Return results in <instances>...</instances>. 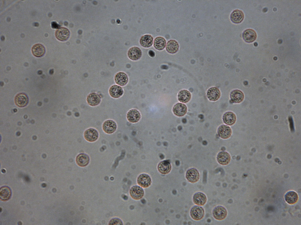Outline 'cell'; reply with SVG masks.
Returning <instances> with one entry per match:
<instances>
[{"instance_id": "18", "label": "cell", "mask_w": 301, "mask_h": 225, "mask_svg": "<svg viewBox=\"0 0 301 225\" xmlns=\"http://www.w3.org/2000/svg\"><path fill=\"white\" fill-rule=\"evenodd\" d=\"M109 92L110 95L115 98H118L121 96L123 93L122 88L119 86L114 85L110 88Z\"/></svg>"}, {"instance_id": "8", "label": "cell", "mask_w": 301, "mask_h": 225, "mask_svg": "<svg viewBox=\"0 0 301 225\" xmlns=\"http://www.w3.org/2000/svg\"><path fill=\"white\" fill-rule=\"evenodd\" d=\"M129 193L132 198L135 200H139L143 196L144 192L142 188L138 186H134L130 189Z\"/></svg>"}, {"instance_id": "12", "label": "cell", "mask_w": 301, "mask_h": 225, "mask_svg": "<svg viewBox=\"0 0 301 225\" xmlns=\"http://www.w3.org/2000/svg\"><path fill=\"white\" fill-rule=\"evenodd\" d=\"M221 95V93L219 89L216 87L210 88L207 92V96L211 101H215L218 100Z\"/></svg>"}, {"instance_id": "15", "label": "cell", "mask_w": 301, "mask_h": 225, "mask_svg": "<svg viewBox=\"0 0 301 225\" xmlns=\"http://www.w3.org/2000/svg\"><path fill=\"white\" fill-rule=\"evenodd\" d=\"M141 117V114L139 111L135 109L130 110L127 114L128 120L132 123L138 122L140 119Z\"/></svg>"}, {"instance_id": "24", "label": "cell", "mask_w": 301, "mask_h": 225, "mask_svg": "<svg viewBox=\"0 0 301 225\" xmlns=\"http://www.w3.org/2000/svg\"><path fill=\"white\" fill-rule=\"evenodd\" d=\"M158 171L163 174H166L170 172L171 169V165L167 160L161 162L157 166Z\"/></svg>"}, {"instance_id": "25", "label": "cell", "mask_w": 301, "mask_h": 225, "mask_svg": "<svg viewBox=\"0 0 301 225\" xmlns=\"http://www.w3.org/2000/svg\"><path fill=\"white\" fill-rule=\"evenodd\" d=\"M76 160V164L79 166L84 167L88 164L89 161V158L87 154L81 153L77 156Z\"/></svg>"}, {"instance_id": "31", "label": "cell", "mask_w": 301, "mask_h": 225, "mask_svg": "<svg viewBox=\"0 0 301 225\" xmlns=\"http://www.w3.org/2000/svg\"><path fill=\"white\" fill-rule=\"evenodd\" d=\"M166 44V40L163 37H158L154 39V46L157 50H161L163 49L165 47Z\"/></svg>"}, {"instance_id": "9", "label": "cell", "mask_w": 301, "mask_h": 225, "mask_svg": "<svg viewBox=\"0 0 301 225\" xmlns=\"http://www.w3.org/2000/svg\"><path fill=\"white\" fill-rule=\"evenodd\" d=\"M231 159L229 154L225 151L219 153L217 156V160L219 164L222 165H226L229 164Z\"/></svg>"}, {"instance_id": "13", "label": "cell", "mask_w": 301, "mask_h": 225, "mask_svg": "<svg viewBox=\"0 0 301 225\" xmlns=\"http://www.w3.org/2000/svg\"><path fill=\"white\" fill-rule=\"evenodd\" d=\"M86 101L89 105L94 106L100 104L101 98L99 94L95 93H92L89 94L87 96Z\"/></svg>"}, {"instance_id": "36", "label": "cell", "mask_w": 301, "mask_h": 225, "mask_svg": "<svg viewBox=\"0 0 301 225\" xmlns=\"http://www.w3.org/2000/svg\"><path fill=\"white\" fill-rule=\"evenodd\" d=\"M54 71L53 69H51L50 70L49 73L51 74H52L53 73Z\"/></svg>"}, {"instance_id": "11", "label": "cell", "mask_w": 301, "mask_h": 225, "mask_svg": "<svg viewBox=\"0 0 301 225\" xmlns=\"http://www.w3.org/2000/svg\"><path fill=\"white\" fill-rule=\"evenodd\" d=\"M70 32L67 28H61L57 30L55 32V36L58 40L64 41L67 40L69 37Z\"/></svg>"}, {"instance_id": "6", "label": "cell", "mask_w": 301, "mask_h": 225, "mask_svg": "<svg viewBox=\"0 0 301 225\" xmlns=\"http://www.w3.org/2000/svg\"><path fill=\"white\" fill-rule=\"evenodd\" d=\"M186 177L189 182L195 183L199 180L200 174L197 169L193 168H191L188 170L186 172Z\"/></svg>"}, {"instance_id": "33", "label": "cell", "mask_w": 301, "mask_h": 225, "mask_svg": "<svg viewBox=\"0 0 301 225\" xmlns=\"http://www.w3.org/2000/svg\"><path fill=\"white\" fill-rule=\"evenodd\" d=\"M109 225H123L122 221L118 218H114L112 219L109 222Z\"/></svg>"}, {"instance_id": "10", "label": "cell", "mask_w": 301, "mask_h": 225, "mask_svg": "<svg viewBox=\"0 0 301 225\" xmlns=\"http://www.w3.org/2000/svg\"><path fill=\"white\" fill-rule=\"evenodd\" d=\"M137 182L140 186L144 188H146L149 187L150 185L151 180L148 175L146 174H142L138 176Z\"/></svg>"}, {"instance_id": "29", "label": "cell", "mask_w": 301, "mask_h": 225, "mask_svg": "<svg viewBox=\"0 0 301 225\" xmlns=\"http://www.w3.org/2000/svg\"><path fill=\"white\" fill-rule=\"evenodd\" d=\"M178 48L179 45L175 40H172L168 42L166 49L168 52L171 54L175 53L177 52Z\"/></svg>"}, {"instance_id": "2", "label": "cell", "mask_w": 301, "mask_h": 225, "mask_svg": "<svg viewBox=\"0 0 301 225\" xmlns=\"http://www.w3.org/2000/svg\"><path fill=\"white\" fill-rule=\"evenodd\" d=\"M99 134L98 131L94 128H89L86 130L84 133L85 139L90 142H95L98 139Z\"/></svg>"}, {"instance_id": "20", "label": "cell", "mask_w": 301, "mask_h": 225, "mask_svg": "<svg viewBox=\"0 0 301 225\" xmlns=\"http://www.w3.org/2000/svg\"><path fill=\"white\" fill-rule=\"evenodd\" d=\"M142 55L141 50L137 47L134 46L130 48L128 52L129 58L134 61L139 59Z\"/></svg>"}, {"instance_id": "28", "label": "cell", "mask_w": 301, "mask_h": 225, "mask_svg": "<svg viewBox=\"0 0 301 225\" xmlns=\"http://www.w3.org/2000/svg\"><path fill=\"white\" fill-rule=\"evenodd\" d=\"M286 201L289 204H292L296 203L297 201L298 196L295 191H290L287 192L285 195Z\"/></svg>"}, {"instance_id": "32", "label": "cell", "mask_w": 301, "mask_h": 225, "mask_svg": "<svg viewBox=\"0 0 301 225\" xmlns=\"http://www.w3.org/2000/svg\"><path fill=\"white\" fill-rule=\"evenodd\" d=\"M11 195V191L10 188L7 186L1 187L0 190V199L2 200L5 201L8 200Z\"/></svg>"}, {"instance_id": "27", "label": "cell", "mask_w": 301, "mask_h": 225, "mask_svg": "<svg viewBox=\"0 0 301 225\" xmlns=\"http://www.w3.org/2000/svg\"><path fill=\"white\" fill-rule=\"evenodd\" d=\"M191 98V94L188 91L183 90L180 91L178 95V99L180 102L183 103H187L190 100Z\"/></svg>"}, {"instance_id": "26", "label": "cell", "mask_w": 301, "mask_h": 225, "mask_svg": "<svg viewBox=\"0 0 301 225\" xmlns=\"http://www.w3.org/2000/svg\"><path fill=\"white\" fill-rule=\"evenodd\" d=\"M31 51L33 55L36 57L42 56L45 52L44 46L42 44H36L32 47Z\"/></svg>"}, {"instance_id": "21", "label": "cell", "mask_w": 301, "mask_h": 225, "mask_svg": "<svg viewBox=\"0 0 301 225\" xmlns=\"http://www.w3.org/2000/svg\"><path fill=\"white\" fill-rule=\"evenodd\" d=\"M230 98L233 102L239 103L244 100V95L243 93L239 90H235L232 91L230 94Z\"/></svg>"}, {"instance_id": "5", "label": "cell", "mask_w": 301, "mask_h": 225, "mask_svg": "<svg viewBox=\"0 0 301 225\" xmlns=\"http://www.w3.org/2000/svg\"><path fill=\"white\" fill-rule=\"evenodd\" d=\"M116 123L113 120H107L103 123L102 125L103 131L107 134H110L113 133L116 130Z\"/></svg>"}, {"instance_id": "35", "label": "cell", "mask_w": 301, "mask_h": 225, "mask_svg": "<svg viewBox=\"0 0 301 225\" xmlns=\"http://www.w3.org/2000/svg\"><path fill=\"white\" fill-rule=\"evenodd\" d=\"M149 54L150 56L152 57H154L155 56V53L154 52L151 50L149 51Z\"/></svg>"}, {"instance_id": "1", "label": "cell", "mask_w": 301, "mask_h": 225, "mask_svg": "<svg viewBox=\"0 0 301 225\" xmlns=\"http://www.w3.org/2000/svg\"><path fill=\"white\" fill-rule=\"evenodd\" d=\"M204 209L201 207L195 206L191 209L190 214L191 218L195 220H200L202 219L204 215Z\"/></svg>"}, {"instance_id": "37", "label": "cell", "mask_w": 301, "mask_h": 225, "mask_svg": "<svg viewBox=\"0 0 301 225\" xmlns=\"http://www.w3.org/2000/svg\"><path fill=\"white\" fill-rule=\"evenodd\" d=\"M38 73L39 74H42V71L41 70L39 71L38 72Z\"/></svg>"}, {"instance_id": "23", "label": "cell", "mask_w": 301, "mask_h": 225, "mask_svg": "<svg viewBox=\"0 0 301 225\" xmlns=\"http://www.w3.org/2000/svg\"><path fill=\"white\" fill-rule=\"evenodd\" d=\"M244 15L243 12L241 10L237 9L233 11L230 16L231 21L234 23H238L243 20Z\"/></svg>"}, {"instance_id": "16", "label": "cell", "mask_w": 301, "mask_h": 225, "mask_svg": "<svg viewBox=\"0 0 301 225\" xmlns=\"http://www.w3.org/2000/svg\"><path fill=\"white\" fill-rule=\"evenodd\" d=\"M14 101L18 106L22 107L26 106L28 103V98L27 95L24 93H20L16 95Z\"/></svg>"}, {"instance_id": "3", "label": "cell", "mask_w": 301, "mask_h": 225, "mask_svg": "<svg viewBox=\"0 0 301 225\" xmlns=\"http://www.w3.org/2000/svg\"><path fill=\"white\" fill-rule=\"evenodd\" d=\"M219 136L221 138L226 139L231 136L232 131L231 128L228 125L223 124L219 126L217 130Z\"/></svg>"}, {"instance_id": "14", "label": "cell", "mask_w": 301, "mask_h": 225, "mask_svg": "<svg viewBox=\"0 0 301 225\" xmlns=\"http://www.w3.org/2000/svg\"><path fill=\"white\" fill-rule=\"evenodd\" d=\"M114 81L116 84L123 86L126 85L128 82V76L123 72H119L114 76Z\"/></svg>"}, {"instance_id": "22", "label": "cell", "mask_w": 301, "mask_h": 225, "mask_svg": "<svg viewBox=\"0 0 301 225\" xmlns=\"http://www.w3.org/2000/svg\"><path fill=\"white\" fill-rule=\"evenodd\" d=\"M193 201L195 204L198 206H203L206 204L207 198L204 194L198 192L195 194L194 195Z\"/></svg>"}, {"instance_id": "34", "label": "cell", "mask_w": 301, "mask_h": 225, "mask_svg": "<svg viewBox=\"0 0 301 225\" xmlns=\"http://www.w3.org/2000/svg\"><path fill=\"white\" fill-rule=\"evenodd\" d=\"M51 26L53 28H57L60 27L59 25L55 22H51Z\"/></svg>"}, {"instance_id": "30", "label": "cell", "mask_w": 301, "mask_h": 225, "mask_svg": "<svg viewBox=\"0 0 301 225\" xmlns=\"http://www.w3.org/2000/svg\"><path fill=\"white\" fill-rule=\"evenodd\" d=\"M153 38L150 35L146 34L143 36L141 38L140 42L141 45L144 47L151 46L153 43Z\"/></svg>"}, {"instance_id": "17", "label": "cell", "mask_w": 301, "mask_h": 225, "mask_svg": "<svg viewBox=\"0 0 301 225\" xmlns=\"http://www.w3.org/2000/svg\"><path fill=\"white\" fill-rule=\"evenodd\" d=\"M222 119L223 122L225 124L229 126H232L235 123L236 117L234 113L229 111L224 114Z\"/></svg>"}, {"instance_id": "19", "label": "cell", "mask_w": 301, "mask_h": 225, "mask_svg": "<svg viewBox=\"0 0 301 225\" xmlns=\"http://www.w3.org/2000/svg\"><path fill=\"white\" fill-rule=\"evenodd\" d=\"M242 36L244 40L248 43L253 42L257 37L256 32L251 29H248L245 30L243 33Z\"/></svg>"}, {"instance_id": "7", "label": "cell", "mask_w": 301, "mask_h": 225, "mask_svg": "<svg viewBox=\"0 0 301 225\" xmlns=\"http://www.w3.org/2000/svg\"><path fill=\"white\" fill-rule=\"evenodd\" d=\"M187 111V108L186 105L180 103L176 104L172 108V112L174 114L178 117L184 116L186 113Z\"/></svg>"}, {"instance_id": "4", "label": "cell", "mask_w": 301, "mask_h": 225, "mask_svg": "<svg viewBox=\"0 0 301 225\" xmlns=\"http://www.w3.org/2000/svg\"><path fill=\"white\" fill-rule=\"evenodd\" d=\"M214 218L217 220H221L225 219L227 215L226 209L223 206H218L215 208L213 212Z\"/></svg>"}]
</instances>
